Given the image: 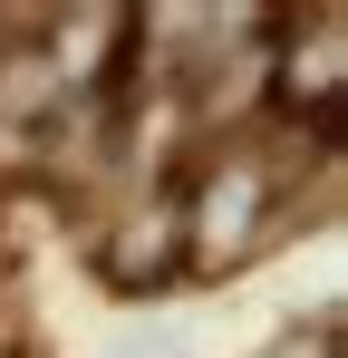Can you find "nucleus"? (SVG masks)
I'll return each instance as SVG.
<instances>
[{
    "label": "nucleus",
    "mask_w": 348,
    "mask_h": 358,
    "mask_svg": "<svg viewBox=\"0 0 348 358\" xmlns=\"http://www.w3.org/2000/svg\"><path fill=\"white\" fill-rule=\"evenodd\" d=\"M184 194V281H213V271H242L261 242L281 233V213H300V194L271 175V155L252 136H232L223 155L203 165Z\"/></svg>",
    "instance_id": "nucleus-1"
},
{
    "label": "nucleus",
    "mask_w": 348,
    "mask_h": 358,
    "mask_svg": "<svg viewBox=\"0 0 348 358\" xmlns=\"http://www.w3.org/2000/svg\"><path fill=\"white\" fill-rule=\"evenodd\" d=\"M261 87L281 117H310V145L339 155V97H348V20L310 10V20H271L261 49Z\"/></svg>",
    "instance_id": "nucleus-2"
},
{
    "label": "nucleus",
    "mask_w": 348,
    "mask_h": 358,
    "mask_svg": "<svg viewBox=\"0 0 348 358\" xmlns=\"http://www.w3.org/2000/svg\"><path fill=\"white\" fill-rule=\"evenodd\" d=\"M87 271H97L116 300H165L174 281H184V194L155 184V194H126L116 213H97Z\"/></svg>",
    "instance_id": "nucleus-3"
},
{
    "label": "nucleus",
    "mask_w": 348,
    "mask_h": 358,
    "mask_svg": "<svg viewBox=\"0 0 348 358\" xmlns=\"http://www.w3.org/2000/svg\"><path fill=\"white\" fill-rule=\"evenodd\" d=\"M107 358H174V329H126Z\"/></svg>",
    "instance_id": "nucleus-4"
},
{
    "label": "nucleus",
    "mask_w": 348,
    "mask_h": 358,
    "mask_svg": "<svg viewBox=\"0 0 348 358\" xmlns=\"http://www.w3.org/2000/svg\"><path fill=\"white\" fill-rule=\"evenodd\" d=\"M0 358H20V349H10V339H0Z\"/></svg>",
    "instance_id": "nucleus-5"
}]
</instances>
